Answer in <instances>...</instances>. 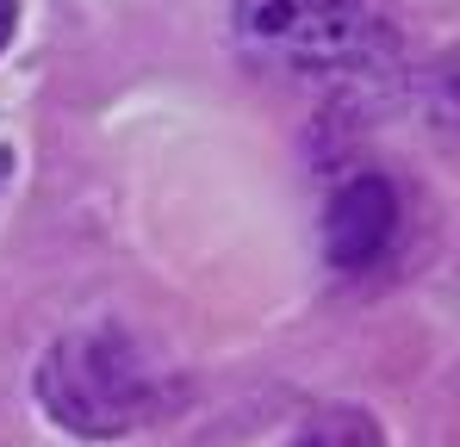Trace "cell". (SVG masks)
Listing matches in <instances>:
<instances>
[{"label":"cell","mask_w":460,"mask_h":447,"mask_svg":"<svg viewBox=\"0 0 460 447\" xmlns=\"http://www.w3.org/2000/svg\"><path fill=\"white\" fill-rule=\"evenodd\" d=\"M13 25H19V0H0V50L13 44Z\"/></svg>","instance_id":"obj_5"},{"label":"cell","mask_w":460,"mask_h":447,"mask_svg":"<svg viewBox=\"0 0 460 447\" xmlns=\"http://www.w3.org/2000/svg\"><path fill=\"white\" fill-rule=\"evenodd\" d=\"M280 447H385V435L367 410H323L299 435H287Z\"/></svg>","instance_id":"obj_4"},{"label":"cell","mask_w":460,"mask_h":447,"mask_svg":"<svg viewBox=\"0 0 460 447\" xmlns=\"http://www.w3.org/2000/svg\"><path fill=\"white\" fill-rule=\"evenodd\" d=\"M398 218H404V206H398V187L385 174L342 180L330 193V206H323V261L342 267V274L374 267L392 249V236H398Z\"/></svg>","instance_id":"obj_3"},{"label":"cell","mask_w":460,"mask_h":447,"mask_svg":"<svg viewBox=\"0 0 460 447\" xmlns=\"http://www.w3.org/2000/svg\"><path fill=\"white\" fill-rule=\"evenodd\" d=\"M38 404L57 429H69L81 442H119V435L144 429L168 398H162V372L125 329L87 323L44 348Z\"/></svg>","instance_id":"obj_2"},{"label":"cell","mask_w":460,"mask_h":447,"mask_svg":"<svg viewBox=\"0 0 460 447\" xmlns=\"http://www.w3.org/2000/svg\"><path fill=\"white\" fill-rule=\"evenodd\" d=\"M230 44L249 69L349 87L404 63V19L392 0H230Z\"/></svg>","instance_id":"obj_1"}]
</instances>
